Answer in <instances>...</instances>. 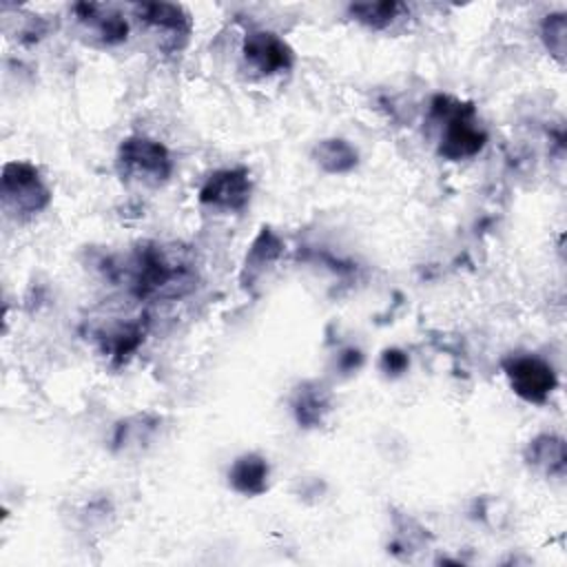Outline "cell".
<instances>
[{
  "label": "cell",
  "instance_id": "obj_1",
  "mask_svg": "<svg viewBox=\"0 0 567 567\" xmlns=\"http://www.w3.org/2000/svg\"><path fill=\"white\" fill-rule=\"evenodd\" d=\"M128 288L137 299H175L184 297L195 286V270L190 261L159 244H144L135 248L126 268Z\"/></svg>",
  "mask_w": 567,
  "mask_h": 567
},
{
  "label": "cell",
  "instance_id": "obj_2",
  "mask_svg": "<svg viewBox=\"0 0 567 567\" xmlns=\"http://www.w3.org/2000/svg\"><path fill=\"white\" fill-rule=\"evenodd\" d=\"M430 117L439 124V155L461 162L478 155L487 144V133L476 120L472 104L450 95H436L430 104Z\"/></svg>",
  "mask_w": 567,
  "mask_h": 567
},
{
  "label": "cell",
  "instance_id": "obj_3",
  "mask_svg": "<svg viewBox=\"0 0 567 567\" xmlns=\"http://www.w3.org/2000/svg\"><path fill=\"white\" fill-rule=\"evenodd\" d=\"M117 171L122 179L144 188H157L173 175L168 148L146 135H131L117 148Z\"/></svg>",
  "mask_w": 567,
  "mask_h": 567
},
{
  "label": "cell",
  "instance_id": "obj_4",
  "mask_svg": "<svg viewBox=\"0 0 567 567\" xmlns=\"http://www.w3.org/2000/svg\"><path fill=\"white\" fill-rule=\"evenodd\" d=\"M2 206L16 217H31L42 213L51 202V190L40 171L31 162H7L2 168Z\"/></svg>",
  "mask_w": 567,
  "mask_h": 567
},
{
  "label": "cell",
  "instance_id": "obj_5",
  "mask_svg": "<svg viewBox=\"0 0 567 567\" xmlns=\"http://www.w3.org/2000/svg\"><path fill=\"white\" fill-rule=\"evenodd\" d=\"M503 374L516 396L536 405L549 401L558 388L554 365L538 354H509L503 361Z\"/></svg>",
  "mask_w": 567,
  "mask_h": 567
},
{
  "label": "cell",
  "instance_id": "obj_6",
  "mask_svg": "<svg viewBox=\"0 0 567 567\" xmlns=\"http://www.w3.org/2000/svg\"><path fill=\"white\" fill-rule=\"evenodd\" d=\"M250 193L252 182L246 168H221L210 173L202 184L199 204L217 213H239L248 206Z\"/></svg>",
  "mask_w": 567,
  "mask_h": 567
},
{
  "label": "cell",
  "instance_id": "obj_7",
  "mask_svg": "<svg viewBox=\"0 0 567 567\" xmlns=\"http://www.w3.org/2000/svg\"><path fill=\"white\" fill-rule=\"evenodd\" d=\"M71 13L80 35H84L89 44L115 47L128 38L126 18L106 4L78 2L71 7Z\"/></svg>",
  "mask_w": 567,
  "mask_h": 567
},
{
  "label": "cell",
  "instance_id": "obj_8",
  "mask_svg": "<svg viewBox=\"0 0 567 567\" xmlns=\"http://www.w3.org/2000/svg\"><path fill=\"white\" fill-rule=\"evenodd\" d=\"M241 58L246 66L257 75H277L290 71L295 64L290 44L275 31L266 29H252L244 35Z\"/></svg>",
  "mask_w": 567,
  "mask_h": 567
},
{
  "label": "cell",
  "instance_id": "obj_9",
  "mask_svg": "<svg viewBox=\"0 0 567 567\" xmlns=\"http://www.w3.org/2000/svg\"><path fill=\"white\" fill-rule=\"evenodd\" d=\"M135 18L151 31L159 33L162 42L177 47V40H186L190 33V16L184 7L173 2H140L133 4Z\"/></svg>",
  "mask_w": 567,
  "mask_h": 567
},
{
  "label": "cell",
  "instance_id": "obj_10",
  "mask_svg": "<svg viewBox=\"0 0 567 567\" xmlns=\"http://www.w3.org/2000/svg\"><path fill=\"white\" fill-rule=\"evenodd\" d=\"M284 255V241L281 237L270 230V228H261L257 233V237L252 239L246 259H244V268H241V284L244 288H252L255 281H259L264 277L266 270H270L279 257Z\"/></svg>",
  "mask_w": 567,
  "mask_h": 567
},
{
  "label": "cell",
  "instance_id": "obj_11",
  "mask_svg": "<svg viewBox=\"0 0 567 567\" xmlns=\"http://www.w3.org/2000/svg\"><path fill=\"white\" fill-rule=\"evenodd\" d=\"M268 476H270L268 461L255 452L237 456L228 470L230 487L244 496L264 494L268 489Z\"/></svg>",
  "mask_w": 567,
  "mask_h": 567
},
{
  "label": "cell",
  "instance_id": "obj_12",
  "mask_svg": "<svg viewBox=\"0 0 567 567\" xmlns=\"http://www.w3.org/2000/svg\"><path fill=\"white\" fill-rule=\"evenodd\" d=\"M525 461L532 470L543 472L545 476H563L565 474V441L558 434L545 432L532 439L525 447Z\"/></svg>",
  "mask_w": 567,
  "mask_h": 567
},
{
  "label": "cell",
  "instance_id": "obj_13",
  "mask_svg": "<svg viewBox=\"0 0 567 567\" xmlns=\"http://www.w3.org/2000/svg\"><path fill=\"white\" fill-rule=\"evenodd\" d=\"M102 350L115 361L124 363L144 341V323L140 319L111 323L106 330L97 332Z\"/></svg>",
  "mask_w": 567,
  "mask_h": 567
},
{
  "label": "cell",
  "instance_id": "obj_14",
  "mask_svg": "<svg viewBox=\"0 0 567 567\" xmlns=\"http://www.w3.org/2000/svg\"><path fill=\"white\" fill-rule=\"evenodd\" d=\"M292 412L299 425L317 427L330 412V392L321 383H303L292 399Z\"/></svg>",
  "mask_w": 567,
  "mask_h": 567
},
{
  "label": "cell",
  "instance_id": "obj_15",
  "mask_svg": "<svg viewBox=\"0 0 567 567\" xmlns=\"http://www.w3.org/2000/svg\"><path fill=\"white\" fill-rule=\"evenodd\" d=\"M312 159L317 162V166L321 171L341 175V173H350L357 166L359 153L350 142H346L341 137H328V140H321L315 144Z\"/></svg>",
  "mask_w": 567,
  "mask_h": 567
},
{
  "label": "cell",
  "instance_id": "obj_16",
  "mask_svg": "<svg viewBox=\"0 0 567 567\" xmlns=\"http://www.w3.org/2000/svg\"><path fill=\"white\" fill-rule=\"evenodd\" d=\"M348 11L357 22L379 31V29H388L392 22L403 18L408 9L401 2L385 0V2H357V4H350Z\"/></svg>",
  "mask_w": 567,
  "mask_h": 567
},
{
  "label": "cell",
  "instance_id": "obj_17",
  "mask_svg": "<svg viewBox=\"0 0 567 567\" xmlns=\"http://www.w3.org/2000/svg\"><path fill=\"white\" fill-rule=\"evenodd\" d=\"M540 40L549 55L563 64L565 60V49H567V20L565 13H549L540 22Z\"/></svg>",
  "mask_w": 567,
  "mask_h": 567
},
{
  "label": "cell",
  "instance_id": "obj_18",
  "mask_svg": "<svg viewBox=\"0 0 567 567\" xmlns=\"http://www.w3.org/2000/svg\"><path fill=\"white\" fill-rule=\"evenodd\" d=\"M408 365H410V359H408V354H405L403 350L390 348V350H385L383 357H381V370L388 372V374H392V377L405 372Z\"/></svg>",
  "mask_w": 567,
  "mask_h": 567
}]
</instances>
